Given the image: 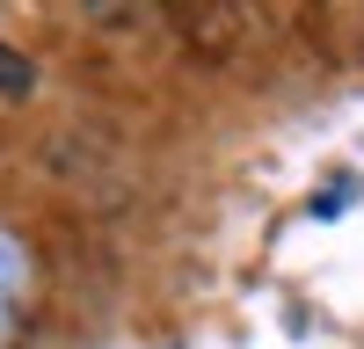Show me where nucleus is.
<instances>
[{
	"label": "nucleus",
	"instance_id": "obj_1",
	"mask_svg": "<svg viewBox=\"0 0 364 349\" xmlns=\"http://www.w3.org/2000/svg\"><path fill=\"white\" fill-rule=\"evenodd\" d=\"M29 80H37V66H29L22 51L0 44V95H29Z\"/></svg>",
	"mask_w": 364,
	"mask_h": 349
}]
</instances>
